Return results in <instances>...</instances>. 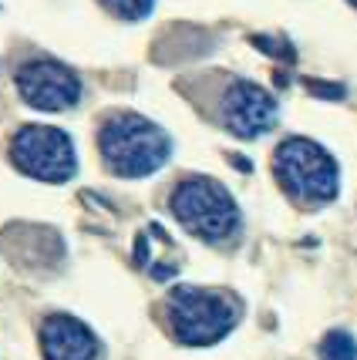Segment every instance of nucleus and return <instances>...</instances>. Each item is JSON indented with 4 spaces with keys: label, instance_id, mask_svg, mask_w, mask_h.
<instances>
[{
    "label": "nucleus",
    "instance_id": "10",
    "mask_svg": "<svg viewBox=\"0 0 357 360\" xmlns=\"http://www.w3.org/2000/svg\"><path fill=\"white\" fill-rule=\"evenodd\" d=\"M101 4L115 17H122V20H142V17L152 14V7H156V0H101Z\"/></svg>",
    "mask_w": 357,
    "mask_h": 360
},
{
    "label": "nucleus",
    "instance_id": "7",
    "mask_svg": "<svg viewBox=\"0 0 357 360\" xmlns=\"http://www.w3.org/2000/svg\"><path fill=\"white\" fill-rule=\"evenodd\" d=\"M223 122L236 139H260L277 125V98L253 81H233L223 98Z\"/></svg>",
    "mask_w": 357,
    "mask_h": 360
},
{
    "label": "nucleus",
    "instance_id": "8",
    "mask_svg": "<svg viewBox=\"0 0 357 360\" xmlns=\"http://www.w3.org/2000/svg\"><path fill=\"white\" fill-rule=\"evenodd\" d=\"M41 354L44 360H94L98 337L75 316L51 314L41 323Z\"/></svg>",
    "mask_w": 357,
    "mask_h": 360
},
{
    "label": "nucleus",
    "instance_id": "1",
    "mask_svg": "<svg viewBox=\"0 0 357 360\" xmlns=\"http://www.w3.org/2000/svg\"><path fill=\"white\" fill-rule=\"evenodd\" d=\"M98 148H101L105 165L122 179H142V175L158 172L172 155L169 135L156 122L132 115V111L111 115L101 125Z\"/></svg>",
    "mask_w": 357,
    "mask_h": 360
},
{
    "label": "nucleus",
    "instance_id": "3",
    "mask_svg": "<svg viewBox=\"0 0 357 360\" xmlns=\"http://www.w3.org/2000/svg\"><path fill=\"white\" fill-rule=\"evenodd\" d=\"M273 175L287 195H294L296 202L324 205L337 199V162L330 158L324 145L311 139H287L273 155Z\"/></svg>",
    "mask_w": 357,
    "mask_h": 360
},
{
    "label": "nucleus",
    "instance_id": "11",
    "mask_svg": "<svg viewBox=\"0 0 357 360\" xmlns=\"http://www.w3.org/2000/svg\"><path fill=\"white\" fill-rule=\"evenodd\" d=\"M307 88H311L313 94H324V98H344V88L341 84H320V81H307Z\"/></svg>",
    "mask_w": 357,
    "mask_h": 360
},
{
    "label": "nucleus",
    "instance_id": "6",
    "mask_svg": "<svg viewBox=\"0 0 357 360\" xmlns=\"http://www.w3.org/2000/svg\"><path fill=\"white\" fill-rule=\"evenodd\" d=\"M17 91L37 111H68L81 101V81L58 61H27L17 71Z\"/></svg>",
    "mask_w": 357,
    "mask_h": 360
},
{
    "label": "nucleus",
    "instance_id": "9",
    "mask_svg": "<svg viewBox=\"0 0 357 360\" xmlns=\"http://www.w3.org/2000/svg\"><path fill=\"white\" fill-rule=\"evenodd\" d=\"M320 360H357V344L347 330H330L320 344Z\"/></svg>",
    "mask_w": 357,
    "mask_h": 360
},
{
    "label": "nucleus",
    "instance_id": "5",
    "mask_svg": "<svg viewBox=\"0 0 357 360\" xmlns=\"http://www.w3.org/2000/svg\"><path fill=\"white\" fill-rule=\"evenodd\" d=\"M11 162L37 182H68L78 172L75 141L51 125H24L11 139Z\"/></svg>",
    "mask_w": 357,
    "mask_h": 360
},
{
    "label": "nucleus",
    "instance_id": "12",
    "mask_svg": "<svg viewBox=\"0 0 357 360\" xmlns=\"http://www.w3.org/2000/svg\"><path fill=\"white\" fill-rule=\"evenodd\" d=\"M351 4H354V7H357V0H351Z\"/></svg>",
    "mask_w": 357,
    "mask_h": 360
},
{
    "label": "nucleus",
    "instance_id": "2",
    "mask_svg": "<svg viewBox=\"0 0 357 360\" xmlns=\"http://www.w3.org/2000/svg\"><path fill=\"white\" fill-rule=\"evenodd\" d=\"M169 327L189 347H209L239 323V300L219 290L175 286L169 293Z\"/></svg>",
    "mask_w": 357,
    "mask_h": 360
},
{
    "label": "nucleus",
    "instance_id": "4",
    "mask_svg": "<svg viewBox=\"0 0 357 360\" xmlns=\"http://www.w3.org/2000/svg\"><path fill=\"white\" fill-rule=\"evenodd\" d=\"M172 216L206 243H223L239 229V209H236L233 195L216 179H206V175H196L175 186Z\"/></svg>",
    "mask_w": 357,
    "mask_h": 360
}]
</instances>
